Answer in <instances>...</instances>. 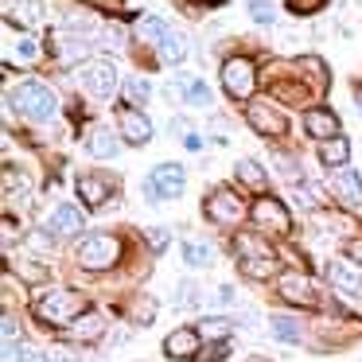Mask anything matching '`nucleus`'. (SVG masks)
Segmentation results:
<instances>
[{
	"label": "nucleus",
	"instance_id": "nucleus-1",
	"mask_svg": "<svg viewBox=\"0 0 362 362\" xmlns=\"http://www.w3.org/2000/svg\"><path fill=\"white\" fill-rule=\"evenodd\" d=\"M35 315L43 323H66L82 315V296L71 288H47L40 300H35Z\"/></svg>",
	"mask_w": 362,
	"mask_h": 362
},
{
	"label": "nucleus",
	"instance_id": "nucleus-2",
	"mask_svg": "<svg viewBox=\"0 0 362 362\" xmlns=\"http://www.w3.org/2000/svg\"><path fill=\"white\" fill-rule=\"evenodd\" d=\"M12 105H16L20 113H28L32 121H51L59 113V102L55 94H51L43 82H24V86L12 94Z\"/></svg>",
	"mask_w": 362,
	"mask_h": 362
},
{
	"label": "nucleus",
	"instance_id": "nucleus-3",
	"mask_svg": "<svg viewBox=\"0 0 362 362\" xmlns=\"http://www.w3.org/2000/svg\"><path fill=\"white\" fill-rule=\"evenodd\" d=\"M234 250H238V261H242V269L250 276H269L276 269V257H273V250H269L261 238H234Z\"/></svg>",
	"mask_w": 362,
	"mask_h": 362
},
{
	"label": "nucleus",
	"instance_id": "nucleus-4",
	"mask_svg": "<svg viewBox=\"0 0 362 362\" xmlns=\"http://www.w3.org/2000/svg\"><path fill=\"white\" fill-rule=\"evenodd\" d=\"M82 90H86L90 98H98V102H105V98L117 94V66L110 63V59H94V63L82 66Z\"/></svg>",
	"mask_w": 362,
	"mask_h": 362
},
{
	"label": "nucleus",
	"instance_id": "nucleus-5",
	"mask_svg": "<svg viewBox=\"0 0 362 362\" xmlns=\"http://www.w3.org/2000/svg\"><path fill=\"white\" fill-rule=\"evenodd\" d=\"M117 257H121V242L113 234H90L78 245V261L86 269H110Z\"/></svg>",
	"mask_w": 362,
	"mask_h": 362
},
{
	"label": "nucleus",
	"instance_id": "nucleus-6",
	"mask_svg": "<svg viewBox=\"0 0 362 362\" xmlns=\"http://www.w3.org/2000/svg\"><path fill=\"white\" fill-rule=\"evenodd\" d=\"M222 86H226V94L230 98H250L253 94V86H257V71H253V63L245 55H238V59H226L222 63Z\"/></svg>",
	"mask_w": 362,
	"mask_h": 362
},
{
	"label": "nucleus",
	"instance_id": "nucleus-7",
	"mask_svg": "<svg viewBox=\"0 0 362 362\" xmlns=\"http://www.w3.org/2000/svg\"><path fill=\"white\" fill-rule=\"evenodd\" d=\"M203 211H206V218L218 222V226H234V222L245 218V203H242V199H238L230 187L211 191V199L203 203Z\"/></svg>",
	"mask_w": 362,
	"mask_h": 362
},
{
	"label": "nucleus",
	"instance_id": "nucleus-8",
	"mask_svg": "<svg viewBox=\"0 0 362 362\" xmlns=\"http://www.w3.org/2000/svg\"><path fill=\"white\" fill-rule=\"evenodd\" d=\"M183 187H187V172L180 164H160L148 175V183H144V195L148 199H175V195H183Z\"/></svg>",
	"mask_w": 362,
	"mask_h": 362
},
{
	"label": "nucleus",
	"instance_id": "nucleus-9",
	"mask_svg": "<svg viewBox=\"0 0 362 362\" xmlns=\"http://www.w3.org/2000/svg\"><path fill=\"white\" fill-rule=\"evenodd\" d=\"M250 214H253V222H257L261 230H273V234H288L292 230V218H288V211H284V203L273 199V195L257 199Z\"/></svg>",
	"mask_w": 362,
	"mask_h": 362
},
{
	"label": "nucleus",
	"instance_id": "nucleus-10",
	"mask_svg": "<svg viewBox=\"0 0 362 362\" xmlns=\"http://www.w3.org/2000/svg\"><path fill=\"white\" fill-rule=\"evenodd\" d=\"M113 187H117V180H113V175H105V172L78 175V199H82V206H102L105 199L113 195Z\"/></svg>",
	"mask_w": 362,
	"mask_h": 362
},
{
	"label": "nucleus",
	"instance_id": "nucleus-11",
	"mask_svg": "<svg viewBox=\"0 0 362 362\" xmlns=\"http://www.w3.org/2000/svg\"><path fill=\"white\" fill-rule=\"evenodd\" d=\"M245 117H250V125L257 129L261 136H284V133H288V121H284V113H276L269 102H253L250 110H245Z\"/></svg>",
	"mask_w": 362,
	"mask_h": 362
},
{
	"label": "nucleus",
	"instance_id": "nucleus-12",
	"mask_svg": "<svg viewBox=\"0 0 362 362\" xmlns=\"http://www.w3.org/2000/svg\"><path fill=\"white\" fill-rule=\"evenodd\" d=\"M276 292H281V300H292V304H312L315 300V284L304 273H284L276 281Z\"/></svg>",
	"mask_w": 362,
	"mask_h": 362
},
{
	"label": "nucleus",
	"instance_id": "nucleus-13",
	"mask_svg": "<svg viewBox=\"0 0 362 362\" xmlns=\"http://www.w3.org/2000/svg\"><path fill=\"white\" fill-rule=\"evenodd\" d=\"M168 358H199V327H180L164 339Z\"/></svg>",
	"mask_w": 362,
	"mask_h": 362
},
{
	"label": "nucleus",
	"instance_id": "nucleus-14",
	"mask_svg": "<svg viewBox=\"0 0 362 362\" xmlns=\"http://www.w3.org/2000/svg\"><path fill=\"white\" fill-rule=\"evenodd\" d=\"M121 136L129 144H148L152 141V121L141 110H121Z\"/></svg>",
	"mask_w": 362,
	"mask_h": 362
},
{
	"label": "nucleus",
	"instance_id": "nucleus-15",
	"mask_svg": "<svg viewBox=\"0 0 362 362\" xmlns=\"http://www.w3.org/2000/svg\"><path fill=\"white\" fill-rule=\"evenodd\" d=\"M304 129H308V136H315V141H335L339 136V117L331 110H308L304 113Z\"/></svg>",
	"mask_w": 362,
	"mask_h": 362
},
{
	"label": "nucleus",
	"instance_id": "nucleus-16",
	"mask_svg": "<svg viewBox=\"0 0 362 362\" xmlns=\"http://www.w3.org/2000/svg\"><path fill=\"white\" fill-rule=\"evenodd\" d=\"M327 281L343 292H362V269L351 261H331L327 265Z\"/></svg>",
	"mask_w": 362,
	"mask_h": 362
},
{
	"label": "nucleus",
	"instance_id": "nucleus-17",
	"mask_svg": "<svg viewBox=\"0 0 362 362\" xmlns=\"http://www.w3.org/2000/svg\"><path fill=\"white\" fill-rule=\"evenodd\" d=\"M47 230L55 238L78 234V230H82V211H78V206H55V214L47 218Z\"/></svg>",
	"mask_w": 362,
	"mask_h": 362
},
{
	"label": "nucleus",
	"instance_id": "nucleus-18",
	"mask_svg": "<svg viewBox=\"0 0 362 362\" xmlns=\"http://www.w3.org/2000/svg\"><path fill=\"white\" fill-rule=\"evenodd\" d=\"M335 195L343 199L346 206H362V180H358V172H351V168H339V175H335Z\"/></svg>",
	"mask_w": 362,
	"mask_h": 362
},
{
	"label": "nucleus",
	"instance_id": "nucleus-19",
	"mask_svg": "<svg viewBox=\"0 0 362 362\" xmlns=\"http://www.w3.org/2000/svg\"><path fill=\"white\" fill-rule=\"evenodd\" d=\"M230 331H238V323L230 320V315H203V320H199V335L214 339V343H218V339H230Z\"/></svg>",
	"mask_w": 362,
	"mask_h": 362
},
{
	"label": "nucleus",
	"instance_id": "nucleus-20",
	"mask_svg": "<svg viewBox=\"0 0 362 362\" xmlns=\"http://www.w3.org/2000/svg\"><path fill=\"white\" fill-rule=\"evenodd\" d=\"M86 148H90V156H98V160H110V156H117V136L110 133V129H94L90 133V141H86Z\"/></svg>",
	"mask_w": 362,
	"mask_h": 362
},
{
	"label": "nucleus",
	"instance_id": "nucleus-21",
	"mask_svg": "<svg viewBox=\"0 0 362 362\" xmlns=\"http://www.w3.org/2000/svg\"><path fill=\"white\" fill-rule=\"evenodd\" d=\"M320 160L327 168H346V160H351V144L343 141V136H335V141H323L320 144Z\"/></svg>",
	"mask_w": 362,
	"mask_h": 362
},
{
	"label": "nucleus",
	"instance_id": "nucleus-22",
	"mask_svg": "<svg viewBox=\"0 0 362 362\" xmlns=\"http://www.w3.org/2000/svg\"><path fill=\"white\" fill-rule=\"evenodd\" d=\"M234 175H238V180H242V183H245V187H257V191H261V187H265V183H269L265 168H261L257 160H238Z\"/></svg>",
	"mask_w": 362,
	"mask_h": 362
},
{
	"label": "nucleus",
	"instance_id": "nucleus-23",
	"mask_svg": "<svg viewBox=\"0 0 362 362\" xmlns=\"http://www.w3.org/2000/svg\"><path fill=\"white\" fill-rule=\"evenodd\" d=\"M136 35H141L144 43H156V47H160V43L172 35V28H168L164 20H156V16H144L141 24H136Z\"/></svg>",
	"mask_w": 362,
	"mask_h": 362
},
{
	"label": "nucleus",
	"instance_id": "nucleus-24",
	"mask_svg": "<svg viewBox=\"0 0 362 362\" xmlns=\"http://www.w3.org/2000/svg\"><path fill=\"white\" fill-rule=\"evenodd\" d=\"M269 331L281 343H300V323L288 320V315H269Z\"/></svg>",
	"mask_w": 362,
	"mask_h": 362
},
{
	"label": "nucleus",
	"instance_id": "nucleus-25",
	"mask_svg": "<svg viewBox=\"0 0 362 362\" xmlns=\"http://www.w3.org/2000/svg\"><path fill=\"white\" fill-rule=\"evenodd\" d=\"M12 20H16V24H40L43 20V4L40 0H20V4H12Z\"/></svg>",
	"mask_w": 362,
	"mask_h": 362
},
{
	"label": "nucleus",
	"instance_id": "nucleus-26",
	"mask_svg": "<svg viewBox=\"0 0 362 362\" xmlns=\"http://www.w3.org/2000/svg\"><path fill=\"white\" fill-rule=\"evenodd\" d=\"M71 335L74 339H98V335H102V315H94V312L78 315V320H74V327H71Z\"/></svg>",
	"mask_w": 362,
	"mask_h": 362
},
{
	"label": "nucleus",
	"instance_id": "nucleus-27",
	"mask_svg": "<svg viewBox=\"0 0 362 362\" xmlns=\"http://www.w3.org/2000/svg\"><path fill=\"white\" fill-rule=\"evenodd\" d=\"M160 55H164V63H183L187 59V43H183V35H168L164 43H160Z\"/></svg>",
	"mask_w": 362,
	"mask_h": 362
},
{
	"label": "nucleus",
	"instance_id": "nucleus-28",
	"mask_svg": "<svg viewBox=\"0 0 362 362\" xmlns=\"http://www.w3.org/2000/svg\"><path fill=\"white\" fill-rule=\"evenodd\" d=\"M4 362H47V358H43V351H35V346L4 343Z\"/></svg>",
	"mask_w": 362,
	"mask_h": 362
},
{
	"label": "nucleus",
	"instance_id": "nucleus-29",
	"mask_svg": "<svg viewBox=\"0 0 362 362\" xmlns=\"http://www.w3.org/2000/svg\"><path fill=\"white\" fill-rule=\"evenodd\" d=\"M183 257H187V265H191V269H199V265H206V261H211L214 253H211V245H203V242H187Z\"/></svg>",
	"mask_w": 362,
	"mask_h": 362
},
{
	"label": "nucleus",
	"instance_id": "nucleus-30",
	"mask_svg": "<svg viewBox=\"0 0 362 362\" xmlns=\"http://www.w3.org/2000/svg\"><path fill=\"white\" fill-rule=\"evenodd\" d=\"M125 94H129V102H133V105H144L152 98V86L144 78H129L125 82Z\"/></svg>",
	"mask_w": 362,
	"mask_h": 362
},
{
	"label": "nucleus",
	"instance_id": "nucleus-31",
	"mask_svg": "<svg viewBox=\"0 0 362 362\" xmlns=\"http://www.w3.org/2000/svg\"><path fill=\"white\" fill-rule=\"evenodd\" d=\"M12 59H20V63H35V59H40V43L24 35L20 43H12Z\"/></svg>",
	"mask_w": 362,
	"mask_h": 362
},
{
	"label": "nucleus",
	"instance_id": "nucleus-32",
	"mask_svg": "<svg viewBox=\"0 0 362 362\" xmlns=\"http://www.w3.org/2000/svg\"><path fill=\"white\" fill-rule=\"evenodd\" d=\"M183 94H187L191 105H211V90H206V82H199V78H191L187 86H183Z\"/></svg>",
	"mask_w": 362,
	"mask_h": 362
},
{
	"label": "nucleus",
	"instance_id": "nucleus-33",
	"mask_svg": "<svg viewBox=\"0 0 362 362\" xmlns=\"http://www.w3.org/2000/svg\"><path fill=\"white\" fill-rule=\"evenodd\" d=\"M195 296H199V284L195 281H180V284H175V300H180L183 308H195L199 304Z\"/></svg>",
	"mask_w": 362,
	"mask_h": 362
},
{
	"label": "nucleus",
	"instance_id": "nucleus-34",
	"mask_svg": "<svg viewBox=\"0 0 362 362\" xmlns=\"http://www.w3.org/2000/svg\"><path fill=\"white\" fill-rule=\"evenodd\" d=\"M323 4H327V0H288V12H296V16H315Z\"/></svg>",
	"mask_w": 362,
	"mask_h": 362
},
{
	"label": "nucleus",
	"instance_id": "nucleus-35",
	"mask_svg": "<svg viewBox=\"0 0 362 362\" xmlns=\"http://www.w3.org/2000/svg\"><path fill=\"white\" fill-rule=\"evenodd\" d=\"M250 16L257 24H273V4L269 0H250Z\"/></svg>",
	"mask_w": 362,
	"mask_h": 362
},
{
	"label": "nucleus",
	"instance_id": "nucleus-36",
	"mask_svg": "<svg viewBox=\"0 0 362 362\" xmlns=\"http://www.w3.org/2000/svg\"><path fill=\"white\" fill-rule=\"evenodd\" d=\"M226 354H230V343H226V339H218V343H211L203 354H199V358H203V362H222Z\"/></svg>",
	"mask_w": 362,
	"mask_h": 362
},
{
	"label": "nucleus",
	"instance_id": "nucleus-37",
	"mask_svg": "<svg viewBox=\"0 0 362 362\" xmlns=\"http://www.w3.org/2000/svg\"><path fill=\"white\" fill-rule=\"evenodd\" d=\"M152 315H156V304H152V296H141V304L133 308V320H136V323H148Z\"/></svg>",
	"mask_w": 362,
	"mask_h": 362
},
{
	"label": "nucleus",
	"instance_id": "nucleus-38",
	"mask_svg": "<svg viewBox=\"0 0 362 362\" xmlns=\"http://www.w3.org/2000/svg\"><path fill=\"white\" fill-rule=\"evenodd\" d=\"M168 238H172V234H168L164 226H152V230H148V245H152V250H156V253H160V250H164V245H168Z\"/></svg>",
	"mask_w": 362,
	"mask_h": 362
},
{
	"label": "nucleus",
	"instance_id": "nucleus-39",
	"mask_svg": "<svg viewBox=\"0 0 362 362\" xmlns=\"http://www.w3.org/2000/svg\"><path fill=\"white\" fill-rule=\"evenodd\" d=\"M183 144H187V148H191V152H199V148H203V141H199V136H195V133H187V141H183Z\"/></svg>",
	"mask_w": 362,
	"mask_h": 362
},
{
	"label": "nucleus",
	"instance_id": "nucleus-40",
	"mask_svg": "<svg viewBox=\"0 0 362 362\" xmlns=\"http://www.w3.org/2000/svg\"><path fill=\"white\" fill-rule=\"evenodd\" d=\"M354 102H358V110H362V86H354Z\"/></svg>",
	"mask_w": 362,
	"mask_h": 362
},
{
	"label": "nucleus",
	"instance_id": "nucleus-41",
	"mask_svg": "<svg viewBox=\"0 0 362 362\" xmlns=\"http://www.w3.org/2000/svg\"><path fill=\"white\" fill-rule=\"evenodd\" d=\"M351 253H354V257H358V261H362V245H351Z\"/></svg>",
	"mask_w": 362,
	"mask_h": 362
},
{
	"label": "nucleus",
	"instance_id": "nucleus-42",
	"mask_svg": "<svg viewBox=\"0 0 362 362\" xmlns=\"http://www.w3.org/2000/svg\"><path fill=\"white\" fill-rule=\"evenodd\" d=\"M250 362H265V358H250Z\"/></svg>",
	"mask_w": 362,
	"mask_h": 362
}]
</instances>
